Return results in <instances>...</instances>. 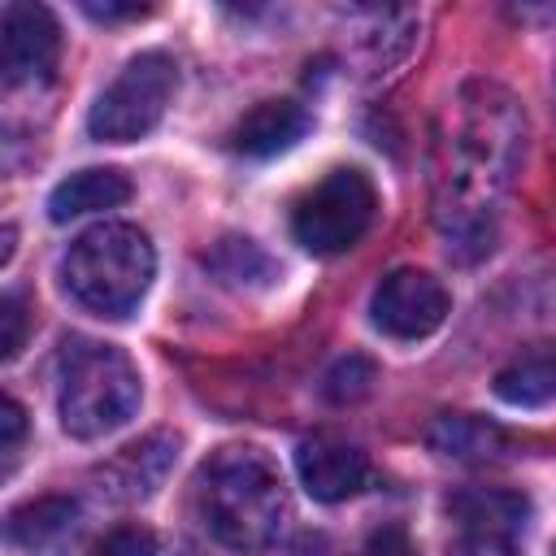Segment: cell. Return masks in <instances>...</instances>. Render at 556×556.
<instances>
[{"mask_svg":"<svg viewBox=\"0 0 556 556\" xmlns=\"http://www.w3.org/2000/svg\"><path fill=\"white\" fill-rule=\"evenodd\" d=\"M526 156V113L504 83L469 78L443 104L430 139V217L447 256L478 261L495 248L500 208Z\"/></svg>","mask_w":556,"mask_h":556,"instance_id":"1","label":"cell"},{"mask_svg":"<svg viewBox=\"0 0 556 556\" xmlns=\"http://www.w3.org/2000/svg\"><path fill=\"white\" fill-rule=\"evenodd\" d=\"M200 513L217 543L230 552H265L291 513L287 482L261 447H222L200 469Z\"/></svg>","mask_w":556,"mask_h":556,"instance_id":"2","label":"cell"},{"mask_svg":"<svg viewBox=\"0 0 556 556\" xmlns=\"http://www.w3.org/2000/svg\"><path fill=\"white\" fill-rule=\"evenodd\" d=\"M156 274L148 235L130 222H100L83 230L61 256L65 291L96 317H126L139 308Z\"/></svg>","mask_w":556,"mask_h":556,"instance_id":"3","label":"cell"},{"mask_svg":"<svg viewBox=\"0 0 556 556\" xmlns=\"http://www.w3.org/2000/svg\"><path fill=\"white\" fill-rule=\"evenodd\" d=\"M143 387L130 356L100 339H65L56 365V413L65 434L104 439L139 413Z\"/></svg>","mask_w":556,"mask_h":556,"instance_id":"4","label":"cell"},{"mask_svg":"<svg viewBox=\"0 0 556 556\" xmlns=\"http://www.w3.org/2000/svg\"><path fill=\"white\" fill-rule=\"evenodd\" d=\"M174 91H178V65H174L169 52L152 48V52L130 56L117 70V78L96 96V104L87 113L91 139H100V143H130L139 135H148L165 117Z\"/></svg>","mask_w":556,"mask_h":556,"instance_id":"5","label":"cell"},{"mask_svg":"<svg viewBox=\"0 0 556 556\" xmlns=\"http://www.w3.org/2000/svg\"><path fill=\"white\" fill-rule=\"evenodd\" d=\"M374 213H378L374 182L356 165H339L295 200L291 235L300 248L317 256H339L369 230Z\"/></svg>","mask_w":556,"mask_h":556,"instance_id":"6","label":"cell"},{"mask_svg":"<svg viewBox=\"0 0 556 556\" xmlns=\"http://www.w3.org/2000/svg\"><path fill=\"white\" fill-rule=\"evenodd\" d=\"M452 300L447 287L426 269H395L374 291V326L391 339H426L443 326Z\"/></svg>","mask_w":556,"mask_h":556,"instance_id":"7","label":"cell"},{"mask_svg":"<svg viewBox=\"0 0 556 556\" xmlns=\"http://www.w3.org/2000/svg\"><path fill=\"white\" fill-rule=\"evenodd\" d=\"M56 48H61V35H56V22H52V13L43 4H26V0L4 4V17H0V70H4V83L43 78L56 65Z\"/></svg>","mask_w":556,"mask_h":556,"instance_id":"8","label":"cell"},{"mask_svg":"<svg viewBox=\"0 0 556 556\" xmlns=\"http://www.w3.org/2000/svg\"><path fill=\"white\" fill-rule=\"evenodd\" d=\"M295 469H300L304 491L321 504L352 500L369 482V456L339 434H308L295 447Z\"/></svg>","mask_w":556,"mask_h":556,"instance_id":"9","label":"cell"},{"mask_svg":"<svg viewBox=\"0 0 556 556\" xmlns=\"http://www.w3.org/2000/svg\"><path fill=\"white\" fill-rule=\"evenodd\" d=\"M447 517L456 521V530L473 543V547H513V539L526 530L530 521V504L517 491H500V486H469L456 491L447 500Z\"/></svg>","mask_w":556,"mask_h":556,"instance_id":"10","label":"cell"},{"mask_svg":"<svg viewBox=\"0 0 556 556\" xmlns=\"http://www.w3.org/2000/svg\"><path fill=\"white\" fill-rule=\"evenodd\" d=\"M304 130H308V113L295 100H261L235 122L230 143H235V152L265 161V156L287 152Z\"/></svg>","mask_w":556,"mask_h":556,"instance_id":"11","label":"cell"},{"mask_svg":"<svg viewBox=\"0 0 556 556\" xmlns=\"http://www.w3.org/2000/svg\"><path fill=\"white\" fill-rule=\"evenodd\" d=\"M130 200V178L122 169H109V165H91V169H78L70 178H61L48 195V217L52 222H70V217H83V213H96V208H117Z\"/></svg>","mask_w":556,"mask_h":556,"instance_id":"12","label":"cell"},{"mask_svg":"<svg viewBox=\"0 0 556 556\" xmlns=\"http://www.w3.org/2000/svg\"><path fill=\"white\" fill-rule=\"evenodd\" d=\"M495 395L513 408H543L556 404V352L552 348H534L513 356L500 374H495Z\"/></svg>","mask_w":556,"mask_h":556,"instance_id":"13","label":"cell"},{"mask_svg":"<svg viewBox=\"0 0 556 556\" xmlns=\"http://www.w3.org/2000/svg\"><path fill=\"white\" fill-rule=\"evenodd\" d=\"M426 439L434 452H443L452 460H491L508 447L500 426H491L486 417H469V413H443Z\"/></svg>","mask_w":556,"mask_h":556,"instance_id":"14","label":"cell"},{"mask_svg":"<svg viewBox=\"0 0 556 556\" xmlns=\"http://www.w3.org/2000/svg\"><path fill=\"white\" fill-rule=\"evenodd\" d=\"M74 513H78V508H74V500H65V495H43V500H30V504L13 508L4 530H9V539H13L17 547L39 552V547L56 543V539L70 530Z\"/></svg>","mask_w":556,"mask_h":556,"instance_id":"15","label":"cell"},{"mask_svg":"<svg viewBox=\"0 0 556 556\" xmlns=\"http://www.w3.org/2000/svg\"><path fill=\"white\" fill-rule=\"evenodd\" d=\"M208 265L222 274V282L230 287H248V282H269L274 278V261L252 243V239H222L208 256Z\"/></svg>","mask_w":556,"mask_h":556,"instance_id":"16","label":"cell"},{"mask_svg":"<svg viewBox=\"0 0 556 556\" xmlns=\"http://www.w3.org/2000/svg\"><path fill=\"white\" fill-rule=\"evenodd\" d=\"M374 382H378V369H374V361H365V356H343V361H334V369L326 374V395L334 400V404H352V400H365L369 391H374Z\"/></svg>","mask_w":556,"mask_h":556,"instance_id":"17","label":"cell"},{"mask_svg":"<svg viewBox=\"0 0 556 556\" xmlns=\"http://www.w3.org/2000/svg\"><path fill=\"white\" fill-rule=\"evenodd\" d=\"M91 556H156V539L143 526H117L91 547Z\"/></svg>","mask_w":556,"mask_h":556,"instance_id":"18","label":"cell"},{"mask_svg":"<svg viewBox=\"0 0 556 556\" xmlns=\"http://www.w3.org/2000/svg\"><path fill=\"white\" fill-rule=\"evenodd\" d=\"M0 321H4L0 348H4V361H13V356L22 352V339H26V304H22L17 291H9V295L0 300Z\"/></svg>","mask_w":556,"mask_h":556,"instance_id":"19","label":"cell"},{"mask_svg":"<svg viewBox=\"0 0 556 556\" xmlns=\"http://www.w3.org/2000/svg\"><path fill=\"white\" fill-rule=\"evenodd\" d=\"M361 556H417V547H413V539L400 526H382V530H374L365 539V552Z\"/></svg>","mask_w":556,"mask_h":556,"instance_id":"20","label":"cell"},{"mask_svg":"<svg viewBox=\"0 0 556 556\" xmlns=\"http://www.w3.org/2000/svg\"><path fill=\"white\" fill-rule=\"evenodd\" d=\"M0 426H4L0 452H4V460H13L17 447H22V430H26V417H22V404H17V400H4V417H0Z\"/></svg>","mask_w":556,"mask_h":556,"instance_id":"21","label":"cell"},{"mask_svg":"<svg viewBox=\"0 0 556 556\" xmlns=\"http://www.w3.org/2000/svg\"><path fill=\"white\" fill-rule=\"evenodd\" d=\"M91 17H100V22H117V17H143L148 9L143 4H96V0H87L83 4Z\"/></svg>","mask_w":556,"mask_h":556,"instance_id":"22","label":"cell"},{"mask_svg":"<svg viewBox=\"0 0 556 556\" xmlns=\"http://www.w3.org/2000/svg\"><path fill=\"white\" fill-rule=\"evenodd\" d=\"M552 556H556V547H552Z\"/></svg>","mask_w":556,"mask_h":556,"instance_id":"23","label":"cell"}]
</instances>
